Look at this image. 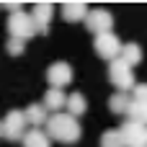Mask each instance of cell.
<instances>
[{
	"label": "cell",
	"instance_id": "7",
	"mask_svg": "<svg viewBox=\"0 0 147 147\" xmlns=\"http://www.w3.org/2000/svg\"><path fill=\"white\" fill-rule=\"evenodd\" d=\"M121 137H124V145L127 147H147V127L140 121H124L119 127Z\"/></svg>",
	"mask_w": 147,
	"mask_h": 147
},
{
	"label": "cell",
	"instance_id": "13",
	"mask_svg": "<svg viewBox=\"0 0 147 147\" xmlns=\"http://www.w3.org/2000/svg\"><path fill=\"white\" fill-rule=\"evenodd\" d=\"M132 103H134V98L129 96V93H121V90H116L111 98H109V106H111V111L114 114H129V109H132Z\"/></svg>",
	"mask_w": 147,
	"mask_h": 147
},
{
	"label": "cell",
	"instance_id": "6",
	"mask_svg": "<svg viewBox=\"0 0 147 147\" xmlns=\"http://www.w3.org/2000/svg\"><path fill=\"white\" fill-rule=\"evenodd\" d=\"M85 28H88L93 36L111 34V28H114V16H111L106 8H90V13H88V18H85Z\"/></svg>",
	"mask_w": 147,
	"mask_h": 147
},
{
	"label": "cell",
	"instance_id": "3",
	"mask_svg": "<svg viewBox=\"0 0 147 147\" xmlns=\"http://www.w3.org/2000/svg\"><path fill=\"white\" fill-rule=\"evenodd\" d=\"M26 127H28L26 111L13 109V111H8L5 119H3V124H0V134H3L5 140H10V142H18V140H23V137L28 134Z\"/></svg>",
	"mask_w": 147,
	"mask_h": 147
},
{
	"label": "cell",
	"instance_id": "17",
	"mask_svg": "<svg viewBox=\"0 0 147 147\" xmlns=\"http://www.w3.org/2000/svg\"><path fill=\"white\" fill-rule=\"evenodd\" d=\"M101 147H127V145H124V137L119 129H106L101 134Z\"/></svg>",
	"mask_w": 147,
	"mask_h": 147
},
{
	"label": "cell",
	"instance_id": "5",
	"mask_svg": "<svg viewBox=\"0 0 147 147\" xmlns=\"http://www.w3.org/2000/svg\"><path fill=\"white\" fill-rule=\"evenodd\" d=\"M93 47H96V54H98L101 59H109V62L119 59V57H121V49H124L121 39H119L114 31H111V34L96 36V39H93Z\"/></svg>",
	"mask_w": 147,
	"mask_h": 147
},
{
	"label": "cell",
	"instance_id": "1",
	"mask_svg": "<svg viewBox=\"0 0 147 147\" xmlns=\"http://www.w3.org/2000/svg\"><path fill=\"white\" fill-rule=\"evenodd\" d=\"M47 134L54 140V142H62V145H75L83 134L80 129V121L67 114V111H59V114H52L49 121H47Z\"/></svg>",
	"mask_w": 147,
	"mask_h": 147
},
{
	"label": "cell",
	"instance_id": "16",
	"mask_svg": "<svg viewBox=\"0 0 147 147\" xmlns=\"http://www.w3.org/2000/svg\"><path fill=\"white\" fill-rule=\"evenodd\" d=\"M121 59H127L132 67H134V65H140V62H142V47H140V44H134V41L124 44V49H121Z\"/></svg>",
	"mask_w": 147,
	"mask_h": 147
},
{
	"label": "cell",
	"instance_id": "15",
	"mask_svg": "<svg viewBox=\"0 0 147 147\" xmlns=\"http://www.w3.org/2000/svg\"><path fill=\"white\" fill-rule=\"evenodd\" d=\"M85 109H88V103H85V96L83 93H70L67 96V114H72L78 119V116L85 114Z\"/></svg>",
	"mask_w": 147,
	"mask_h": 147
},
{
	"label": "cell",
	"instance_id": "10",
	"mask_svg": "<svg viewBox=\"0 0 147 147\" xmlns=\"http://www.w3.org/2000/svg\"><path fill=\"white\" fill-rule=\"evenodd\" d=\"M59 13H62V18H65L67 23H78V21H85V18H88L90 8H88L83 0H67V3L59 5Z\"/></svg>",
	"mask_w": 147,
	"mask_h": 147
},
{
	"label": "cell",
	"instance_id": "11",
	"mask_svg": "<svg viewBox=\"0 0 147 147\" xmlns=\"http://www.w3.org/2000/svg\"><path fill=\"white\" fill-rule=\"evenodd\" d=\"M52 114H59V111H67V96H65V90H59V88H49L47 93H44V101H41Z\"/></svg>",
	"mask_w": 147,
	"mask_h": 147
},
{
	"label": "cell",
	"instance_id": "20",
	"mask_svg": "<svg viewBox=\"0 0 147 147\" xmlns=\"http://www.w3.org/2000/svg\"><path fill=\"white\" fill-rule=\"evenodd\" d=\"M132 98L140 103H147V83H137V88L132 90Z\"/></svg>",
	"mask_w": 147,
	"mask_h": 147
},
{
	"label": "cell",
	"instance_id": "8",
	"mask_svg": "<svg viewBox=\"0 0 147 147\" xmlns=\"http://www.w3.org/2000/svg\"><path fill=\"white\" fill-rule=\"evenodd\" d=\"M72 75H75L72 65H67V62H54V65L47 67V83H49V88L65 90V85L72 83Z\"/></svg>",
	"mask_w": 147,
	"mask_h": 147
},
{
	"label": "cell",
	"instance_id": "14",
	"mask_svg": "<svg viewBox=\"0 0 147 147\" xmlns=\"http://www.w3.org/2000/svg\"><path fill=\"white\" fill-rule=\"evenodd\" d=\"M23 147H52V137L47 134V129H28V134L23 137Z\"/></svg>",
	"mask_w": 147,
	"mask_h": 147
},
{
	"label": "cell",
	"instance_id": "18",
	"mask_svg": "<svg viewBox=\"0 0 147 147\" xmlns=\"http://www.w3.org/2000/svg\"><path fill=\"white\" fill-rule=\"evenodd\" d=\"M127 116H129L132 121H140V124H145V127H147V103H140V101H134Z\"/></svg>",
	"mask_w": 147,
	"mask_h": 147
},
{
	"label": "cell",
	"instance_id": "12",
	"mask_svg": "<svg viewBox=\"0 0 147 147\" xmlns=\"http://www.w3.org/2000/svg\"><path fill=\"white\" fill-rule=\"evenodd\" d=\"M49 109L44 106V103H31L28 109H26V119H28V124L34 127V129H41V127H47V121H49Z\"/></svg>",
	"mask_w": 147,
	"mask_h": 147
},
{
	"label": "cell",
	"instance_id": "19",
	"mask_svg": "<svg viewBox=\"0 0 147 147\" xmlns=\"http://www.w3.org/2000/svg\"><path fill=\"white\" fill-rule=\"evenodd\" d=\"M8 54H23V49H26V41H21V39H8Z\"/></svg>",
	"mask_w": 147,
	"mask_h": 147
},
{
	"label": "cell",
	"instance_id": "2",
	"mask_svg": "<svg viewBox=\"0 0 147 147\" xmlns=\"http://www.w3.org/2000/svg\"><path fill=\"white\" fill-rule=\"evenodd\" d=\"M109 80L121 90V93H129V90H134L137 88V83H134V67L127 62V59H114V62H109Z\"/></svg>",
	"mask_w": 147,
	"mask_h": 147
},
{
	"label": "cell",
	"instance_id": "4",
	"mask_svg": "<svg viewBox=\"0 0 147 147\" xmlns=\"http://www.w3.org/2000/svg\"><path fill=\"white\" fill-rule=\"evenodd\" d=\"M8 31H10V39H21V41H26V39H31L34 34H39L36 26H34L31 13H26V10L10 13V18H8Z\"/></svg>",
	"mask_w": 147,
	"mask_h": 147
},
{
	"label": "cell",
	"instance_id": "9",
	"mask_svg": "<svg viewBox=\"0 0 147 147\" xmlns=\"http://www.w3.org/2000/svg\"><path fill=\"white\" fill-rule=\"evenodd\" d=\"M31 18H34L36 31H39V34H47V31H49V23H52V18H54V5H52V3H34Z\"/></svg>",
	"mask_w": 147,
	"mask_h": 147
}]
</instances>
